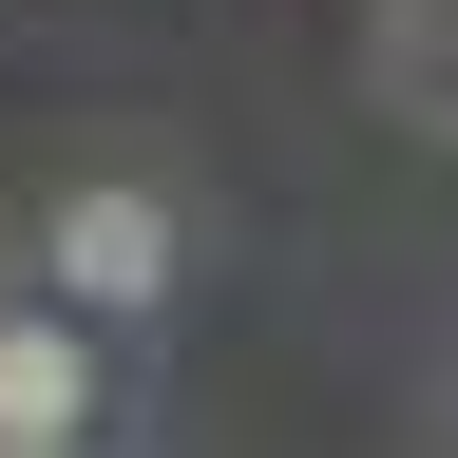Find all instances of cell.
<instances>
[{
	"label": "cell",
	"mask_w": 458,
	"mask_h": 458,
	"mask_svg": "<svg viewBox=\"0 0 458 458\" xmlns=\"http://www.w3.org/2000/svg\"><path fill=\"white\" fill-rule=\"evenodd\" d=\"M172 267H191V229H172V191H134V172H77V191L38 210V286L96 306V325L172 306Z\"/></svg>",
	"instance_id": "6da1fadb"
},
{
	"label": "cell",
	"mask_w": 458,
	"mask_h": 458,
	"mask_svg": "<svg viewBox=\"0 0 458 458\" xmlns=\"http://www.w3.org/2000/svg\"><path fill=\"white\" fill-rule=\"evenodd\" d=\"M439 20H458V0H363V96L401 114V134H439V114H458V77H439Z\"/></svg>",
	"instance_id": "3957f363"
},
{
	"label": "cell",
	"mask_w": 458,
	"mask_h": 458,
	"mask_svg": "<svg viewBox=\"0 0 458 458\" xmlns=\"http://www.w3.org/2000/svg\"><path fill=\"white\" fill-rule=\"evenodd\" d=\"M0 458H96V439H0Z\"/></svg>",
	"instance_id": "277c9868"
},
{
	"label": "cell",
	"mask_w": 458,
	"mask_h": 458,
	"mask_svg": "<svg viewBox=\"0 0 458 458\" xmlns=\"http://www.w3.org/2000/svg\"><path fill=\"white\" fill-rule=\"evenodd\" d=\"M0 439H96V344H77V306H0Z\"/></svg>",
	"instance_id": "7a4b0ae2"
}]
</instances>
